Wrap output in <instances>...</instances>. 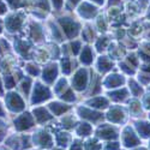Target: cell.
<instances>
[{
  "instance_id": "obj_35",
  "label": "cell",
  "mask_w": 150,
  "mask_h": 150,
  "mask_svg": "<svg viewBox=\"0 0 150 150\" xmlns=\"http://www.w3.org/2000/svg\"><path fill=\"white\" fill-rule=\"evenodd\" d=\"M103 150H120V145L118 142H108L103 145Z\"/></svg>"
},
{
  "instance_id": "obj_22",
  "label": "cell",
  "mask_w": 150,
  "mask_h": 150,
  "mask_svg": "<svg viewBox=\"0 0 150 150\" xmlns=\"http://www.w3.org/2000/svg\"><path fill=\"white\" fill-rule=\"evenodd\" d=\"M76 132L81 137H88V136L91 134L93 127L90 126V124H88V122H82V124H79L78 126H77Z\"/></svg>"
},
{
  "instance_id": "obj_11",
  "label": "cell",
  "mask_w": 150,
  "mask_h": 150,
  "mask_svg": "<svg viewBox=\"0 0 150 150\" xmlns=\"http://www.w3.org/2000/svg\"><path fill=\"white\" fill-rule=\"evenodd\" d=\"M22 22H23L22 16L15 13V15H11V16H8V17L6 18V21H5V27H6V29H7L10 33H15V31L19 30V28H21V25H22Z\"/></svg>"
},
{
  "instance_id": "obj_46",
  "label": "cell",
  "mask_w": 150,
  "mask_h": 150,
  "mask_svg": "<svg viewBox=\"0 0 150 150\" xmlns=\"http://www.w3.org/2000/svg\"><path fill=\"white\" fill-rule=\"evenodd\" d=\"M145 105H146L148 108H150V97H148V98L145 100Z\"/></svg>"
},
{
  "instance_id": "obj_27",
  "label": "cell",
  "mask_w": 150,
  "mask_h": 150,
  "mask_svg": "<svg viewBox=\"0 0 150 150\" xmlns=\"http://www.w3.org/2000/svg\"><path fill=\"white\" fill-rule=\"evenodd\" d=\"M109 96H110V98L115 100V101H124V100L127 97V91L125 89H119L113 93H109Z\"/></svg>"
},
{
  "instance_id": "obj_38",
  "label": "cell",
  "mask_w": 150,
  "mask_h": 150,
  "mask_svg": "<svg viewBox=\"0 0 150 150\" xmlns=\"http://www.w3.org/2000/svg\"><path fill=\"white\" fill-rule=\"evenodd\" d=\"M6 131H7V126L4 121L0 120V141H3L6 136Z\"/></svg>"
},
{
  "instance_id": "obj_15",
  "label": "cell",
  "mask_w": 150,
  "mask_h": 150,
  "mask_svg": "<svg viewBox=\"0 0 150 150\" xmlns=\"http://www.w3.org/2000/svg\"><path fill=\"white\" fill-rule=\"evenodd\" d=\"M34 118L39 122H46V121L52 119V115H51V113H49L46 108L39 107V108L34 109Z\"/></svg>"
},
{
  "instance_id": "obj_25",
  "label": "cell",
  "mask_w": 150,
  "mask_h": 150,
  "mask_svg": "<svg viewBox=\"0 0 150 150\" xmlns=\"http://www.w3.org/2000/svg\"><path fill=\"white\" fill-rule=\"evenodd\" d=\"M70 141H71V137H70V134L66 133V132H59V133L57 134V143H58L60 146H62V148L67 146L69 143H70Z\"/></svg>"
},
{
  "instance_id": "obj_48",
  "label": "cell",
  "mask_w": 150,
  "mask_h": 150,
  "mask_svg": "<svg viewBox=\"0 0 150 150\" xmlns=\"http://www.w3.org/2000/svg\"><path fill=\"white\" fill-rule=\"evenodd\" d=\"M3 31V22H1V19H0V33Z\"/></svg>"
},
{
  "instance_id": "obj_30",
  "label": "cell",
  "mask_w": 150,
  "mask_h": 150,
  "mask_svg": "<svg viewBox=\"0 0 150 150\" xmlns=\"http://www.w3.org/2000/svg\"><path fill=\"white\" fill-rule=\"evenodd\" d=\"M67 89V82H66V79H60L59 82H58V84H57V86L54 88V91L57 93V94H59V95H61L62 93H64L65 90Z\"/></svg>"
},
{
  "instance_id": "obj_42",
  "label": "cell",
  "mask_w": 150,
  "mask_h": 150,
  "mask_svg": "<svg viewBox=\"0 0 150 150\" xmlns=\"http://www.w3.org/2000/svg\"><path fill=\"white\" fill-rule=\"evenodd\" d=\"M7 1H8V4L12 6V7H18L19 6V0H7Z\"/></svg>"
},
{
  "instance_id": "obj_32",
  "label": "cell",
  "mask_w": 150,
  "mask_h": 150,
  "mask_svg": "<svg viewBox=\"0 0 150 150\" xmlns=\"http://www.w3.org/2000/svg\"><path fill=\"white\" fill-rule=\"evenodd\" d=\"M16 84V79L11 76V74H5L4 76V85H5V88L6 89H11V88H13Z\"/></svg>"
},
{
  "instance_id": "obj_34",
  "label": "cell",
  "mask_w": 150,
  "mask_h": 150,
  "mask_svg": "<svg viewBox=\"0 0 150 150\" xmlns=\"http://www.w3.org/2000/svg\"><path fill=\"white\" fill-rule=\"evenodd\" d=\"M108 45V40H107V37H100L97 43H96V47H97V51H103V49H106Z\"/></svg>"
},
{
  "instance_id": "obj_49",
  "label": "cell",
  "mask_w": 150,
  "mask_h": 150,
  "mask_svg": "<svg viewBox=\"0 0 150 150\" xmlns=\"http://www.w3.org/2000/svg\"><path fill=\"white\" fill-rule=\"evenodd\" d=\"M94 1H96V3H98V4H102L103 0H94Z\"/></svg>"
},
{
  "instance_id": "obj_44",
  "label": "cell",
  "mask_w": 150,
  "mask_h": 150,
  "mask_svg": "<svg viewBox=\"0 0 150 150\" xmlns=\"http://www.w3.org/2000/svg\"><path fill=\"white\" fill-rule=\"evenodd\" d=\"M4 115H5V109H4L3 105L0 103V117H4Z\"/></svg>"
},
{
  "instance_id": "obj_41",
  "label": "cell",
  "mask_w": 150,
  "mask_h": 150,
  "mask_svg": "<svg viewBox=\"0 0 150 150\" xmlns=\"http://www.w3.org/2000/svg\"><path fill=\"white\" fill-rule=\"evenodd\" d=\"M8 49V45L5 40H0V53H5Z\"/></svg>"
},
{
  "instance_id": "obj_12",
  "label": "cell",
  "mask_w": 150,
  "mask_h": 150,
  "mask_svg": "<svg viewBox=\"0 0 150 150\" xmlns=\"http://www.w3.org/2000/svg\"><path fill=\"white\" fill-rule=\"evenodd\" d=\"M57 76H58V66H57V64H49L43 69L42 78H43V81L46 83H48V84L53 83L54 79L57 78Z\"/></svg>"
},
{
  "instance_id": "obj_14",
  "label": "cell",
  "mask_w": 150,
  "mask_h": 150,
  "mask_svg": "<svg viewBox=\"0 0 150 150\" xmlns=\"http://www.w3.org/2000/svg\"><path fill=\"white\" fill-rule=\"evenodd\" d=\"M122 83H124L122 76H120V74H115V73L109 74L103 82L106 88H118V86H120Z\"/></svg>"
},
{
  "instance_id": "obj_13",
  "label": "cell",
  "mask_w": 150,
  "mask_h": 150,
  "mask_svg": "<svg viewBox=\"0 0 150 150\" xmlns=\"http://www.w3.org/2000/svg\"><path fill=\"white\" fill-rule=\"evenodd\" d=\"M107 119L110 120L112 122L120 124L125 119V112L121 107H112L107 113Z\"/></svg>"
},
{
  "instance_id": "obj_43",
  "label": "cell",
  "mask_w": 150,
  "mask_h": 150,
  "mask_svg": "<svg viewBox=\"0 0 150 150\" xmlns=\"http://www.w3.org/2000/svg\"><path fill=\"white\" fill-rule=\"evenodd\" d=\"M5 12H6V5L3 1H0V15H4Z\"/></svg>"
},
{
  "instance_id": "obj_36",
  "label": "cell",
  "mask_w": 150,
  "mask_h": 150,
  "mask_svg": "<svg viewBox=\"0 0 150 150\" xmlns=\"http://www.w3.org/2000/svg\"><path fill=\"white\" fill-rule=\"evenodd\" d=\"M73 124H74V120H73L72 117H65L64 119H62V126H65V127H67V129L73 127V126H74Z\"/></svg>"
},
{
  "instance_id": "obj_10",
  "label": "cell",
  "mask_w": 150,
  "mask_h": 150,
  "mask_svg": "<svg viewBox=\"0 0 150 150\" xmlns=\"http://www.w3.org/2000/svg\"><path fill=\"white\" fill-rule=\"evenodd\" d=\"M60 23H61L62 28H64V30H65V33L69 37H74L78 34L79 27H78V24L76 22L71 21L70 18H61Z\"/></svg>"
},
{
  "instance_id": "obj_17",
  "label": "cell",
  "mask_w": 150,
  "mask_h": 150,
  "mask_svg": "<svg viewBox=\"0 0 150 150\" xmlns=\"http://www.w3.org/2000/svg\"><path fill=\"white\" fill-rule=\"evenodd\" d=\"M86 103H88L91 108L94 107V108H97V109H105L108 106V100L106 97L98 96V97H94V98L89 100Z\"/></svg>"
},
{
  "instance_id": "obj_39",
  "label": "cell",
  "mask_w": 150,
  "mask_h": 150,
  "mask_svg": "<svg viewBox=\"0 0 150 150\" xmlns=\"http://www.w3.org/2000/svg\"><path fill=\"white\" fill-rule=\"evenodd\" d=\"M79 49H81V42H79V41H73V42H71V51H72L73 54H78Z\"/></svg>"
},
{
  "instance_id": "obj_50",
  "label": "cell",
  "mask_w": 150,
  "mask_h": 150,
  "mask_svg": "<svg viewBox=\"0 0 150 150\" xmlns=\"http://www.w3.org/2000/svg\"><path fill=\"white\" fill-rule=\"evenodd\" d=\"M132 150H146V149H144V148H137V149H132Z\"/></svg>"
},
{
  "instance_id": "obj_18",
  "label": "cell",
  "mask_w": 150,
  "mask_h": 150,
  "mask_svg": "<svg viewBox=\"0 0 150 150\" xmlns=\"http://www.w3.org/2000/svg\"><path fill=\"white\" fill-rule=\"evenodd\" d=\"M93 60H94V52H93L91 47H89V46L84 47L81 52V61L85 65H89L93 62Z\"/></svg>"
},
{
  "instance_id": "obj_33",
  "label": "cell",
  "mask_w": 150,
  "mask_h": 150,
  "mask_svg": "<svg viewBox=\"0 0 150 150\" xmlns=\"http://www.w3.org/2000/svg\"><path fill=\"white\" fill-rule=\"evenodd\" d=\"M25 69H27L28 73L31 74V76H37V74L40 73V69H39V66L35 65V64H28Z\"/></svg>"
},
{
  "instance_id": "obj_31",
  "label": "cell",
  "mask_w": 150,
  "mask_h": 150,
  "mask_svg": "<svg viewBox=\"0 0 150 150\" xmlns=\"http://www.w3.org/2000/svg\"><path fill=\"white\" fill-rule=\"evenodd\" d=\"M61 66H62V72L69 74L71 72V70H72V62H71V60L69 58H64L61 60Z\"/></svg>"
},
{
  "instance_id": "obj_21",
  "label": "cell",
  "mask_w": 150,
  "mask_h": 150,
  "mask_svg": "<svg viewBox=\"0 0 150 150\" xmlns=\"http://www.w3.org/2000/svg\"><path fill=\"white\" fill-rule=\"evenodd\" d=\"M136 129L138 131L139 136L143 138H148L150 137V124L149 122H137L136 124Z\"/></svg>"
},
{
  "instance_id": "obj_20",
  "label": "cell",
  "mask_w": 150,
  "mask_h": 150,
  "mask_svg": "<svg viewBox=\"0 0 150 150\" xmlns=\"http://www.w3.org/2000/svg\"><path fill=\"white\" fill-rule=\"evenodd\" d=\"M49 109L52 110V113L54 115H61L62 113H65V112L69 109V106L65 105V103H60V102H52L49 103Z\"/></svg>"
},
{
  "instance_id": "obj_8",
  "label": "cell",
  "mask_w": 150,
  "mask_h": 150,
  "mask_svg": "<svg viewBox=\"0 0 150 150\" xmlns=\"http://www.w3.org/2000/svg\"><path fill=\"white\" fill-rule=\"evenodd\" d=\"M121 141H122V145L125 148H134L141 143L138 136L133 132V130L131 127H126L122 131Z\"/></svg>"
},
{
  "instance_id": "obj_51",
  "label": "cell",
  "mask_w": 150,
  "mask_h": 150,
  "mask_svg": "<svg viewBox=\"0 0 150 150\" xmlns=\"http://www.w3.org/2000/svg\"><path fill=\"white\" fill-rule=\"evenodd\" d=\"M51 150H64L62 148H54V149H51Z\"/></svg>"
},
{
  "instance_id": "obj_29",
  "label": "cell",
  "mask_w": 150,
  "mask_h": 150,
  "mask_svg": "<svg viewBox=\"0 0 150 150\" xmlns=\"http://www.w3.org/2000/svg\"><path fill=\"white\" fill-rule=\"evenodd\" d=\"M60 98L64 100V101H66V102H72V101H74V100H76L73 91H72L71 89H69V88L60 95Z\"/></svg>"
},
{
  "instance_id": "obj_24",
  "label": "cell",
  "mask_w": 150,
  "mask_h": 150,
  "mask_svg": "<svg viewBox=\"0 0 150 150\" xmlns=\"http://www.w3.org/2000/svg\"><path fill=\"white\" fill-rule=\"evenodd\" d=\"M83 145H84L85 150H100V149H102V144H100L97 138H89V139H86L83 143Z\"/></svg>"
},
{
  "instance_id": "obj_45",
  "label": "cell",
  "mask_w": 150,
  "mask_h": 150,
  "mask_svg": "<svg viewBox=\"0 0 150 150\" xmlns=\"http://www.w3.org/2000/svg\"><path fill=\"white\" fill-rule=\"evenodd\" d=\"M78 1H79V0H69V3H70L71 5H73V6H74V5H76V4L78 3Z\"/></svg>"
},
{
  "instance_id": "obj_47",
  "label": "cell",
  "mask_w": 150,
  "mask_h": 150,
  "mask_svg": "<svg viewBox=\"0 0 150 150\" xmlns=\"http://www.w3.org/2000/svg\"><path fill=\"white\" fill-rule=\"evenodd\" d=\"M4 89H3V84H1V79H0V95H3Z\"/></svg>"
},
{
  "instance_id": "obj_3",
  "label": "cell",
  "mask_w": 150,
  "mask_h": 150,
  "mask_svg": "<svg viewBox=\"0 0 150 150\" xmlns=\"http://www.w3.org/2000/svg\"><path fill=\"white\" fill-rule=\"evenodd\" d=\"M6 105H7V108L11 110V112H21L24 109V107H25V105H24V101L23 98L19 94L15 93V91H11L6 95Z\"/></svg>"
},
{
  "instance_id": "obj_26",
  "label": "cell",
  "mask_w": 150,
  "mask_h": 150,
  "mask_svg": "<svg viewBox=\"0 0 150 150\" xmlns=\"http://www.w3.org/2000/svg\"><path fill=\"white\" fill-rule=\"evenodd\" d=\"M30 35H31V37H33V40L36 41V42H40V41H42V39H43V31H42L41 27L36 25V24L31 27Z\"/></svg>"
},
{
  "instance_id": "obj_28",
  "label": "cell",
  "mask_w": 150,
  "mask_h": 150,
  "mask_svg": "<svg viewBox=\"0 0 150 150\" xmlns=\"http://www.w3.org/2000/svg\"><path fill=\"white\" fill-rule=\"evenodd\" d=\"M30 85H31V79L30 78H23L22 83H21V91L24 94V95H29V91H30Z\"/></svg>"
},
{
  "instance_id": "obj_6",
  "label": "cell",
  "mask_w": 150,
  "mask_h": 150,
  "mask_svg": "<svg viewBox=\"0 0 150 150\" xmlns=\"http://www.w3.org/2000/svg\"><path fill=\"white\" fill-rule=\"evenodd\" d=\"M35 119L30 113H23L15 119V127L18 131H25L34 126Z\"/></svg>"
},
{
  "instance_id": "obj_16",
  "label": "cell",
  "mask_w": 150,
  "mask_h": 150,
  "mask_svg": "<svg viewBox=\"0 0 150 150\" xmlns=\"http://www.w3.org/2000/svg\"><path fill=\"white\" fill-rule=\"evenodd\" d=\"M15 48H16V51H17L22 57H28L29 51H30V45H29V42H27L25 40L17 39V40L15 41Z\"/></svg>"
},
{
  "instance_id": "obj_9",
  "label": "cell",
  "mask_w": 150,
  "mask_h": 150,
  "mask_svg": "<svg viewBox=\"0 0 150 150\" xmlns=\"http://www.w3.org/2000/svg\"><path fill=\"white\" fill-rule=\"evenodd\" d=\"M78 114L81 118L85 119V120H89V121H93V122H97L102 119V114L98 113L96 110H93V109H89L86 107H79L78 108Z\"/></svg>"
},
{
  "instance_id": "obj_19",
  "label": "cell",
  "mask_w": 150,
  "mask_h": 150,
  "mask_svg": "<svg viewBox=\"0 0 150 150\" xmlns=\"http://www.w3.org/2000/svg\"><path fill=\"white\" fill-rule=\"evenodd\" d=\"M113 67V62L108 57H100L97 61V69L101 72H107Z\"/></svg>"
},
{
  "instance_id": "obj_37",
  "label": "cell",
  "mask_w": 150,
  "mask_h": 150,
  "mask_svg": "<svg viewBox=\"0 0 150 150\" xmlns=\"http://www.w3.org/2000/svg\"><path fill=\"white\" fill-rule=\"evenodd\" d=\"M70 150H84V145L81 141L78 139H74L72 143H71V148Z\"/></svg>"
},
{
  "instance_id": "obj_2",
  "label": "cell",
  "mask_w": 150,
  "mask_h": 150,
  "mask_svg": "<svg viewBox=\"0 0 150 150\" xmlns=\"http://www.w3.org/2000/svg\"><path fill=\"white\" fill-rule=\"evenodd\" d=\"M6 145L10 146L11 149H13V150H24V149L30 148L31 143H30L29 137L13 134V136L8 137V138L6 139Z\"/></svg>"
},
{
  "instance_id": "obj_23",
  "label": "cell",
  "mask_w": 150,
  "mask_h": 150,
  "mask_svg": "<svg viewBox=\"0 0 150 150\" xmlns=\"http://www.w3.org/2000/svg\"><path fill=\"white\" fill-rule=\"evenodd\" d=\"M79 13L85 18H91L96 13V8L89 4H83L79 8Z\"/></svg>"
},
{
  "instance_id": "obj_1",
  "label": "cell",
  "mask_w": 150,
  "mask_h": 150,
  "mask_svg": "<svg viewBox=\"0 0 150 150\" xmlns=\"http://www.w3.org/2000/svg\"><path fill=\"white\" fill-rule=\"evenodd\" d=\"M33 143L42 149H49L53 145V138L51 133H48L45 130H37L33 134Z\"/></svg>"
},
{
  "instance_id": "obj_53",
  "label": "cell",
  "mask_w": 150,
  "mask_h": 150,
  "mask_svg": "<svg viewBox=\"0 0 150 150\" xmlns=\"http://www.w3.org/2000/svg\"><path fill=\"white\" fill-rule=\"evenodd\" d=\"M149 149H150V144H149Z\"/></svg>"
},
{
  "instance_id": "obj_52",
  "label": "cell",
  "mask_w": 150,
  "mask_h": 150,
  "mask_svg": "<svg viewBox=\"0 0 150 150\" xmlns=\"http://www.w3.org/2000/svg\"><path fill=\"white\" fill-rule=\"evenodd\" d=\"M0 150H8V149H6L5 146H0Z\"/></svg>"
},
{
  "instance_id": "obj_4",
  "label": "cell",
  "mask_w": 150,
  "mask_h": 150,
  "mask_svg": "<svg viewBox=\"0 0 150 150\" xmlns=\"http://www.w3.org/2000/svg\"><path fill=\"white\" fill-rule=\"evenodd\" d=\"M51 97V93L47 86L42 85L41 83H35L34 86V91H33V97H31V102L33 105L43 102L46 100H48Z\"/></svg>"
},
{
  "instance_id": "obj_5",
  "label": "cell",
  "mask_w": 150,
  "mask_h": 150,
  "mask_svg": "<svg viewBox=\"0 0 150 150\" xmlns=\"http://www.w3.org/2000/svg\"><path fill=\"white\" fill-rule=\"evenodd\" d=\"M86 84H88V71L85 69H81L74 73L72 78V88L82 91L86 88Z\"/></svg>"
},
{
  "instance_id": "obj_40",
  "label": "cell",
  "mask_w": 150,
  "mask_h": 150,
  "mask_svg": "<svg viewBox=\"0 0 150 150\" xmlns=\"http://www.w3.org/2000/svg\"><path fill=\"white\" fill-rule=\"evenodd\" d=\"M130 85H132V94H133V95H138V94H141L142 89H141V86H139L138 84H136L134 82H131Z\"/></svg>"
},
{
  "instance_id": "obj_7",
  "label": "cell",
  "mask_w": 150,
  "mask_h": 150,
  "mask_svg": "<svg viewBox=\"0 0 150 150\" xmlns=\"http://www.w3.org/2000/svg\"><path fill=\"white\" fill-rule=\"evenodd\" d=\"M96 136H97V138L112 141V139H115L118 137V131L115 127L112 126V125L103 124L101 126H98V129L96 130Z\"/></svg>"
}]
</instances>
